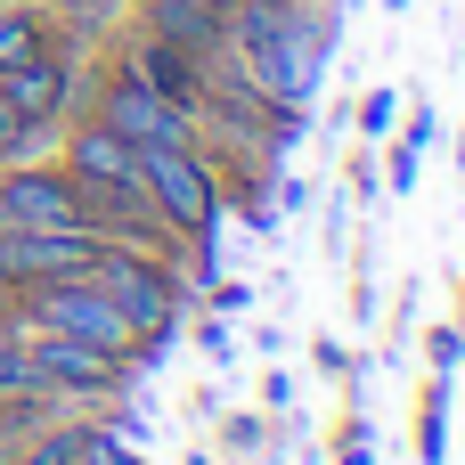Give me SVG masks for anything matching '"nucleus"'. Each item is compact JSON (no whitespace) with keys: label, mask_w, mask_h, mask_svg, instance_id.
<instances>
[{"label":"nucleus","mask_w":465,"mask_h":465,"mask_svg":"<svg viewBox=\"0 0 465 465\" xmlns=\"http://www.w3.org/2000/svg\"><path fill=\"white\" fill-rule=\"evenodd\" d=\"M229 57L270 106H311L335 57V0H237Z\"/></svg>","instance_id":"obj_1"},{"label":"nucleus","mask_w":465,"mask_h":465,"mask_svg":"<svg viewBox=\"0 0 465 465\" xmlns=\"http://www.w3.org/2000/svg\"><path fill=\"white\" fill-rule=\"evenodd\" d=\"M90 278L114 294V311L139 327V343H147V351H163V343L180 335L188 302L204 294L188 262H163V253H139V245H114V237H98V262H90Z\"/></svg>","instance_id":"obj_2"},{"label":"nucleus","mask_w":465,"mask_h":465,"mask_svg":"<svg viewBox=\"0 0 465 465\" xmlns=\"http://www.w3.org/2000/svg\"><path fill=\"white\" fill-rule=\"evenodd\" d=\"M139 188H147V204L196 245V286L213 278V237L229 229V204H221V172H213V155L188 139V147H139Z\"/></svg>","instance_id":"obj_3"},{"label":"nucleus","mask_w":465,"mask_h":465,"mask_svg":"<svg viewBox=\"0 0 465 465\" xmlns=\"http://www.w3.org/2000/svg\"><path fill=\"white\" fill-rule=\"evenodd\" d=\"M25 360H33L41 401H57V409H114L139 376L131 360H114L82 335H49V327H25Z\"/></svg>","instance_id":"obj_4"},{"label":"nucleus","mask_w":465,"mask_h":465,"mask_svg":"<svg viewBox=\"0 0 465 465\" xmlns=\"http://www.w3.org/2000/svg\"><path fill=\"white\" fill-rule=\"evenodd\" d=\"M82 114H98L106 131H123L131 147H188L196 139V114H180L172 98H155L131 65H114L106 57V74H98V90H90V106Z\"/></svg>","instance_id":"obj_5"},{"label":"nucleus","mask_w":465,"mask_h":465,"mask_svg":"<svg viewBox=\"0 0 465 465\" xmlns=\"http://www.w3.org/2000/svg\"><path fill=\"white\" fill-rule=\"evenodd\" d=\"M98 262V229H8L0 237V294L49 286V278H90Z\"/></svg>","instance_id":"obj_6"},{"label":"nucleus","mask_w":465,"mask_h":465,"mask_svg":"<svg viewBox=\"0 0 465 465\" xmlns=\"http://www.w3.org/2000/svg\"><path fill=\"white\" fill-rule=\"evenodd\" d=\"M0 196H8V221L16 229H82V188L57 155H25V163H0Z\"/></svg>","instance_id":"obj_7"},{"label":"nucleus","mask_w":465,"mask_h":465,"mask_svg":"<svg viewBox=\"0 0 465 465\" xmlns=\"http://www.w3.org/2000/svg\"><path fill=\"white\" fill-rule=\"evenodd\" d=\"M114 65H131L155 98H172L180 114H196L204 106V57H188V49H172V41H155V33H139V25H123V41H114Z\"/></svg>","instance_id":"obj_8"},{"label":"nucleus","mask_w":465,"mask_h":465,"mask_svg":"<svg viewBox=\"0 0 465 465\" xmlns=\"http://www.w3.org/2000/svg\"><path fill=\"white\" fill-rule=\"evenodd\" d=\"M57 163H65L74 180H139V147H131L123 131H106L98 114H65Z\"/></svg>","instance_id":"obj_9"},{"label":"nucleus","mask_w":465,"mask_h":465,"mask_svg":"<svg viewBox=\"0 0 465 465\" xmlns=\"http://www.w3.org/2000/svg\"><path fill=\"white\" fill-rule=\"evenodd\" d=\"M131 25L155 33V41H172V49H188V57H204V65L229 49V16H213L196 0H131Z\"/></svg>","instance_id":"obj_10"},{"label":"nucleus","mask_w":465,"mask_h":465,"mask_svg":"<svg viewBox=\"0 0 465 465\" xmlns=\"http://www.w3.org/2000/svg\"><path fill=\"white\" fill-rule=\"evenodd\" d=\"M82 433H90V417H65V409H49L41 425H25V433H16L8 465H82Z\"/></svg>","instance_id":"obj_11"},{"label":"nucleus","mask_w":465,"mask_h":465,"mask_svg":"<svg viewBox=\"0 0 465 465\" xmlns=\"http://www.w3.org/2000/svg\"><path fill=\"white\" fill-rule=\"evenodd\" d=\"M450 458V376H425V409H417V465Z\"/></svg>","instance_id":"obj_12"},{"label":"nucleus","mask_w":465,"mask_h":465,"mask_svg":"<svg viewBox=\"0 0 465 465\" xmlns=\"http://www.w3.org/2000/svg\"><path fill=\"white\" fill-rule=\"evenodd\" d=\"M131 433H139V425H123V417H98V409H90L82 465H155V458H139V450H131Z\"/></svg>","instance_id":"obj_13"},{"label":"nucleus","mask_w":465,"mask_h":465,"mask_svg":"<svg viewBox=\"0 0 465 465\" xmlns=\"http://www.w3.org/2000/svg\"><path fill=\"white\" fill-rule=\"evenodd\" d=\"M401 106H409L401 90H368V98H360V114H351V123H360V139H392Z\"/></svg>","instance_id":"obj_14"},{"label":"nucleus","mask_w":465,"mask_h":465,"mask_svg":"<svg viewBox=\"0 0 465 465\" xmlns=\"http://www.w3.org/2000/svg\"><path fill=\"white\" fill-rule=\"evenodd\" d=\"M221 450H229V458H262V450H270V417L237 409V417L221 425Z\"/></svg>","instance_id":"obj_15"},{"label":"nucleus","mask_w":465,"mask_h":465,"mask_svg":"<svg viewBox=\"0 0 465 465\" xmlns=\"http://www.w3.org/2000/svg\"><path fill=\"white\" fill-rule=\"evenodd\" d=\"M417 172H425V147L392 131V155H384V188H392V196H409V188H417Z\"/></svg>","instance_id":"obj_16"},{"label":"nucleus","mask_w":465,"mask_h":465,"mask_svg":"<svg viewBox=\"0 0 465 465\" xmlns=\"http://www.w3.org/2000/svg\"><path fill=\"white\" fill-rule=\"evenodd\" d=\"M425 360H433V376H458V368H465V327H458V319L425 335Z\"/></svg>","instance_id":"obj_17"},{"label":"nucleus","mask_w":465,"mask_h":465,"mask_svg":"<svg viewBox=\"0 0 465 465\" xmlns=\"http://www.w3.org/2000/svg\"><path fill=\"white\" fill-rule=\"evenodd\" d=\"M196 343H204V360L237 368V335H229V319H221V311H204V319H196Z\"/></svg>","instance_id":"obj_18"},{"label":"nucleus","mask_w":465,"mask_h":465,"mask_svg":"<svg viewBox=\"0 0 465 465\" xmlns=\"http://www.w3.org/2000/svg\"><path fill=\"white\" fill-rule=\"evenodd\" d=\"M376 188H384V172H376V155H351V163H343V196L360 204V196H376Z\"/></svg>","instance_id":"obj_19"},{"label":"nucleus","mask_w":465,"mask_h":465,"mask_svg":"<svg viewBox=\"0 0 465 465\" xmlns=\"http://www.w3.org/2000/svg\"><path fill=\"white\" fill-rule=\"evenodd\" d=\"M311 360H319V376H351V384H360V368H351V351H343L335 335H319V343H311Z\"/></svg>","instance_id":"obj_20"},{"label":"nucleus","mask_w":465,"mask_h":465,"mask_svg":"<svg viewBox=\"0 0 465 465\" xmlns=\"http://www.w3.org/2000/svg\"><path fill=\"white\" fill-rule=\"evenodd\" d=\"M335 465H376V450H368V425H360V417L343 425V441H335Z\"/></svg>","instance_id":"obj_21"},{"label":"nucleus","mask_w":465,"mask_h":465,"mask_svg":"<svg viewBox=\"0 0 465 465\" xmlns=\"http://www.w3.org/2000/svg\"><path fill=\"white\" fill-rule=\"evenodd\" d=\"M196 8H213V16H229V8H237V0H196Z\"/></svg>","instance_id":"obj_22"},{"label":"nucleus","mask_w":465,"mask_h":465,"mask_svg":"<svg viewBox=\"0 0 465 465\" xmlns=\"http://www.w3.org/2000/svg\"><path fill=\"white\" fill-rule=\"evenodd\" d=\"M8 229H16V221H8V196H0V237H8Z\"/></svg>","instance_id":"obj_23"},{"label":"nucleus","mask_w":465,"mask_h":465,"mask_svg":"<svg viewBox=\"0 0 465 465\" xmlns=\"http://www.w3.org/2000/svg\"><path fill=\"white\" fill-rule=\"evenodd\" d=\"M458 327H465V278H458Z\"/></svg>","instance_id":"obj_24"},{"label":"nucleus","mask_w":465,"mask_h":465,"mask_svg":"<svg viewBox=\"0 0 465 465\" xmlns=\"http://www.w3.org/2000/svg\"><path fill=\"white\" fill-rule=\"evenodd\" d=\"M458 172H465V131H458Z\"/></svg>","instance_id":"obj_25"},{"label":"nucleus","mask_w":465,"mask_h":465,"mask_svg":"<svg viewBox=\"0 0 465 465\" xmlns=\"http://www.w3.org/2000/svg\"><path fill=\"white\" fill-rule=\"evenodd\" d=\"M384 8H392V16H401V8H409V0H384Z\"/></svg>","instance_id":"obj_26"}]
</instances>
